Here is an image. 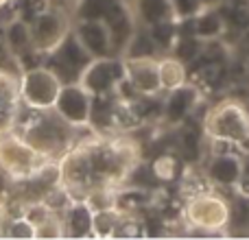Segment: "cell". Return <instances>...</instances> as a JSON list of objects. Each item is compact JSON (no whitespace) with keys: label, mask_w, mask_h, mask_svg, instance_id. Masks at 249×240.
I'll use <instances>...</instances> for the list:
<instances>
[{"label":"cell","mask_w":249,"mask_h":240,"mask_svg":"<svg viewBox=\"0 0 249 240\" xmlns=\"http://www.w3.org/2000/svg\"><path fill=\"white\" fill-rule=\"evenodd\" d=\"M20 136L48 162V159H59L77 144L79 129L66 122L55 109H46V112L31 109V116L20 127Z\"/></svg>","instance_id":"cell-1"},{"label":"cell","mask_w":249,"mask_h":240,"mask_svg":"<svg viewBox=\"0 0 249 240\" xmlns=\"http://www.w3.org/2000/svg\"><path fill=\"white\" fill-rule=\"evenodd\" d=\"M203 133L212 142L238 146L249 137V109L236 99L221 101L203 118Z\"/></svg>","instance_id":"cell-2"},{"label":"cell","mask_w":249,"mask_h":240,"mask_svg":"<svg viewBox=\"0 0 249 240\" xmlns=\"http://www.w3.org/2000/svg\"><path fill=\"white\" fill-rule=\"evenodd\" d=\"M184 219L197 232L219 234L232 221V210H230V203L223 197L210 192V190H201V192H195L188 199L184 207Z\"/></svg>","instance_id":"cell-3"},{"label":"cell","mask_w":249,"mask_h":240,"mask_svg":"<svg viewBox=\"0 0 249 240\" xmlns=\"http://www.w3.org/2000/svg\"><path fill=\"white\" fill-rule=\"evenodd\" d=\"M61 79L46 64L24 68L20 72V96L24 107L46 112L55 107V101L61 90Z\"/></svg>","instance_id":"cell-4"},{"label":"cell","mask_w":249,"mask_h":240,"mask_svg":"<svg viewBox=\"0 0 249 240\" xmlns=\"http://www.w3.org/2000/svg\"><path fill=\"white\" fill-rule=\"evenodd\" d=\"M59 175L61 186L72 199H83L88 194V190L94 186V175L86 142L74 144L68 153L59 157Z\"/></svg>","instance_id":"cell-5"},{"label":"cell","mask_w":249,"mask_h":240,"mask_svg":"<svg viewBox=\"0 0 249 240\" xmlns=\"http://www.w3.org/2000/svg\"><path fill=\"white\" fill-rule=\"evenodd\" d=\"M0 162L7 166L16 179L31 177L46 159L24 140L18 131H7L0 136Z\"/></svg>","instance_id":"cell-6"},{"label":"cell","mask_w":249,"mask_h":240,"mask_svg":"<svg viewBox=\"0 0 249 240\" xmlns=\"http://www.w3.org/2000/svg\"><path fill=\"white\" fill-rule=\"evenodd\" d=\"M124 79V59L121 55L96 57L86 66L79 77V83L90 92L92 96L116 94V87Z\"/></svg>","instance_id":"cell-7"},{"label":"cell","mask_w":249,"mask_h":240,"mask_svg":"<svg viewBox=\"0 0 249 240\" xmlns=\"http://www.w3.org/2000/svg\"><path fill=\"white\" fill-rule=\"evenodd\" d=\"M44 59H46L44 64L61 79V83H72V81H79L86 66L92 61V55L83 48V44L79 42L77 35L70 31L64 42L53 52H48Z\"/></svg>","instance_id":"cell-8"},{"label":"cell","mask_w":249,"mask_h":240,"mask_svg":"<svg viewBox=\"0 0 249 240\" xmlns=\"http://www.w3.org/2000/svg\"><path fill=\"white\" fill-rule=\"evenodd\" d=\"M29 24H31V37H33V48L42 57H46L48 52L55 51L66 39V35L72 31L68 13L57 11V9L51 7L44 9L42 13H37Z\"/></svg>","instance_id":"cell-9"},{"label":"cell","mask_w":249,"mask_h":240,"mask_svg":"<svg viewBox=\"0 0 249 240\" xmlns=\"http://www.w3.org/2000/svg\"><path fill=\"white\" fill-rule=\"evenodd\" d=\"M55 109L72 127H90L92 118V94L79 81L64 83L55 101Z\"/></svg>","instance_id":"cell-10"},{"label":"cell","mask_w":249,"mask_h":240,"mask_svg":"<svg viewBox=\"0 0 249 240\" xmlns=\"http://www.w3.org/2000/svg\"><path fill=\"white\" fill-rule=\"evenodd\" d=\"M243 168H245L243 155L234 153V151H216L206 162L203 172H206V181L214 188L236 190L243 177Z\"/></svg>","instance_id":"cell-11"},{"label":"cell","mask_w":249,"mask_h":240,"mask_svg":"<svg viewBox=\"0 0 249 240\" xmlns=\"http://www.w3.org/2000/svg\"><path fill=\"white\" fill-rule=\"evenodd\" d=\"M124 79L140 96H160V57H123Z\"/></svg>","instance_id":"cell-12"},{"label":"cell","mask_w":249,"mask_h":240,"mask_svg":"<svg viewBox=\"0 0 249 240\" xmlns=\"http://www.w3.org/2000/svg\"><path fill=\"white\" fill-rule=\"evenodd\" d=\"M22 107L24 103L20 96V74L0 68V136L16 129Z\"/></svg>","instance_id":"cell-13"},{"label":"cell","mask_w":249,"mask_h":240,"mask_svg":"<svg viewBox=\"0 0 249 240\" xmlns=\"http://www.w3.org/2000/svg\"><path fill=\"white\" fill-rule=\"evenodd\" d=\"M72 33L79 37L83 48L92 55V59L114 55L112 37H109L107 24H105L103 20H74Z\"/></svg>","instance_id":"cell-14"},{"label":"cell","mask_w":249,"mask_h":240,"mask_svg":"<svg viewBox=\"0 0 249 240\" xmlns=\"http://www.w3.org/2000/svg\"><path fill=\"white\" fill-rule=\"evenodd\" d=\"M197 103H199V90L195 86H190V83H184V86L166 92V99L162 103V120L166 124L184 122L195 112Z\"/></svg>","instance_id":"cell-15"},{"label":"cell","mask_w":249,"mask_h":240,"mask_svg":"<svg viewBox=\"0 0 249 240\" xmlns=\"http://www.w3.org/2000/svg\"><path fill=\"white\" fill-rule=\"evenodd\" d=\"M2 39L7 46L9 57H13L16 61H24L26 57H35L39 52H35L33 48V37H31V24L24 17H13L11 22L2 26ZM18 64V66H20Z\"/></svg>","instance_id":"cell-16"},{"label":"cell","mask_w":249,"mask_h":240,"mask_svg":"<svg viewBox=\"0 0 249 240\" xmlns=\"http://www.w3.org/2000/svg\"><path fill=\"white\" fill-rule=\"evenodd\" d=\"M92 221H94V210L83 199H72L61 212L66 238H90Z\"/></svg>","instance_id":"cell-17"},{"label":"cell","mask_w":249,"mask_h":240,"mask_svg":"<svg viewBox=\"0 0 249 240\" xmlns=\"http://www.w3.org/2000/svg\"><path fill=\"white\" fill-rule=\"evenodd\" d=\"M133 16H136L138 26H153L160 22L177 20L173 0H133Z\"/></svg>","instance_id":"cell-18"},{"label":"cell","mask_w":249,"mask_h":240,"mask_svg":"<svg viewBox=\"0 0 249 240\" xmlns=\"http://www.w3.org/2000/svg\"><path fill=\"white\" fill-rule=\"evenodd\" d=\"M228 31L225 17L221 9H201L197 16L193 17V33L201 42H214L221 39Z\"/></svg>","instance_id":"cell-19"},{"label":"cell","mask_w":249,"mask_h":240,"mask_svg":"<svg viewBox=\"0 0 249 240\" xmlns=\"http://www.w3.org/2000/svg\"><path fill=\"white\" fill-rule=\"evenodd\" d=\"M160 83H162V92H171L188 83V66L173 55L160 57Z\"/></svg>","instance_id":"cell-20"},{"label":"cell","mask_w":249,"mask_h":240,"mask_svg":"<svg viewBox=\"0 0 249 240\" xmlns=\"http://www.w3.org/2000/svg\"><path fill=\"white\" fill-rule=\"evenodd\" d=\"M123 219H124V214L118 210L116 206L107 207V210L94 212V221H92V236L94 238H114Z\"/></svg>","instance_id":"cell-21"},{"label":"cell","mask_w":249,"mask_h":240,"mask_svg":"<svg viewBox=\"0 0 249 240\" xmlns=\"http://www.w3.org/2000/svg\"><path fill=\"white\" fill-rule=\"evenodd\" d=\"M201 52H203V42H201V39L195 37L193 33H179L168 55L177 57L181 64L190 66L199 55H201Z\"/></svg>","instance_id":"cell-22"},{"label":"cell","mask_w":249,"mask_h":240,"mask_svg":"<svg viewBox=\"0 0 249 240\" xmlns=\"http://www.w3.org/2000/svg\"><path fill=\"white\" fill-rule=\"evenodd\" d=\"M123 57H160L158 44L153 42L149 29L142 31V26H138L136 33H133L131 39H129V44L124 46Z\"/></svg>","instance_id":"cell-23"},{"label":"cell","mask_w":249,"mask_h":240,"mask_svg":"<svg viewBox=\"0 0 249 240\" xmlns=\"http://www.w3.org/2000/svg\"><path fill=\"white\" fill-rule=\"evenodd\" d=\"M144 29H149L151 37H153V42L158 44V51L160 52H171L173 44H175L177 35H179V31H177V20H168V22H160V24H153V26H144Z\"/></svg>","instance_id":"cell-24"},{"label":"cell","mask_w":249,"mask_h":240,"mask_svg":"<svg viewBox=\"0 0 249 240\" xmlns=\"http://www.w3.org/2000/svg\"><path fill=\"white\" fill-rule=\"evenodd\" d=\"M114 2L116 0H79L74 7V20H103Z\"/></svg>","instance_id":"cell-25"},{"label":"cell","mask_w":249,"mask_h":240,"mask_svg":"<svg viewBox=\"0 0 249 240\" xmlns=\"http://www.w3.org/2000/svg\"><path fill=\"white\" fill-rule=\"evenodd\" d=\"M2 236L7 238H35V225L24 216H13L9 219L7 227H2Z\"/></svg>","instance_id":"cell-26"},{"label":"cell","mask_w":249,"mask_h":240,"mask_svg":"<svg viewBox=\"0 0 249 240\" xmlns=\"http://www.w3.org/2000/svg\"><path fill=\"white\" fill-rule=\"evenodd\" d=\"M35 238H66L64 223H61V214H51L44 223L35 227Z\"/></svg>","instance_id":"cell-27"},{"label":"cell","mask_w":249,"mask_h":240,"mask_svg":"<svg viewBox=\"0 0 249 240\" xmlns=\"http://www.w3.org/2000/svg\"><path fill=\"white\" fill-rule=\"evenodd\" d=\"M153 177H158L160 181H171L177 175V162L173 155H160L153 164H151Z\"/></svg>","instance_id":"cell-28"},{"label":"cell","mask_w":249,"mask_h":240,"mask_svg":"<svg viewBox=\"0 0 249 240\" xmlns=\"http://www.w3.org/2000/svg\"><path fill=\"white\" fill-rule=\"evenodd\" d=\"M16 184H18V179L7 171V166L0 162V206H4V203L11 199L13 190H16Z\"/></svg>","instance_id":"cell-29"},{"label":"cell","mask_w":249,"mask_h":240,"mask_svg":"<svg viewBox=\"0 0 249 240\" xmlns=\"http://www.w3.org/2000/svg\"><path fill=\"white\" fill-rule=\"evenodd\" d=\"M173 9H175L177 20H188V17L197 16L203 7L199 0H173Z\"/></svg>","instance_id":"cell-30"},{"label":"cell","mask_w":249,"mask_h":240,"mask_svg":"<svg viewBox=\"0 0 249 240\" xmlns=\"http://www.w3.org/2000/svg\"><path fill=\"white\" fill-rule=\"evenodd\" d=\"M236 190H238V192H241L245 199H249V155H247V159H245V168H243V177H241V181H238Z\"/></svg>","instance_id":"cell-31"},{"label":"cell","mask_w":249,"mask_h":240,"mask_svg":"<svg viewBox=\"0 0 249 240\" xmlns=\"http://www.w3.org/2000/svg\"><path fill=\"white\" fill-rule=\"evenodd\" d=\"M199 2H201L203 9H219V7H223V4H228L230 0H199Z\"/></svg>","instance_id":"cell-32"},{"label":"cell","mask_w":249,"mask_h":240,"mask_svg":"<svg viewBox=\"0 0 249 240\" xmlns=\"http://www.w3.org/2000/svg\"><path fill=\"white\" fill-rule=\"evenodd\" d=\"M9 2H13V0H0V7H4V4H9Z\"/></svg>","instance_id":"cell-33"}]
</instances>
